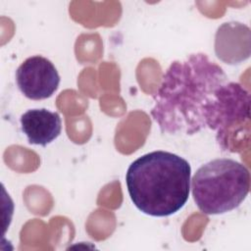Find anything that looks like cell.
<instances>
[{
	"instance_id": "2",
	"label": "cell",
	"mask_w": 251,
	"mask_h": 251,
	"mask_svg": "<svg viewBox=\"0 0 251 251\" xmlns=\"http://www.w3.org/2000/svg\"><path fill=\"white\" fill-rule=\"evenodd\" d=\"M190 164L168 151H153L134 160L126 175L130 200L142 213L168 217L187 202L190 191Z\"/></svg>"
},
{
	"instance_id": "5",
	"label": "cell",
	"mask_w": 251,
	"mask_h": 251,
	"mask_svg": "<svg viewBox=\"0 0 251 251\" xmlns=\"http://www.w3.org/2000/svg\"><path fill=\"white\" fill-rule=\"evenodd\" d=\"M22 131L29 144L45 147L61 133L62 121L60 115L47 109H30L21 118Z\"/></svg>"
},
{
	"instance_id": "1",
	"label": "cell",
	"mask_w": 251,
	"mask_h": 251,
	"mask_svg": "<svg viewBox=\"0 0 251 251\" xmlns=\"http://www.w3.org/2000/svg\"><path fill=\"white\" fill-rule=\"evenodd\" d=\"M153 99L150 114L163 133L192 135L210 128L217 131V141L225 151L235 126L250 122L249 91L230 81L203 53L174 61Z\"/></svg>"
},
{
	"instance_id": "4",
	"label": "cell",
	"mask_w": 251,
	"mask_h": 251,
	"mask_svg": "<svg viewBox=\"0 0 251 251\" xmlns=\"http://www.w3.org/2000/svg\"><path fill=\"white\" fill-rule=\"evenodd\" d=\"M16 81L26 98L42 100L51 97L58 89L60 75L50 60L35 55L25 59L17 69Z\"/></svg>"
},
{
	"instance_id": "3",
	"label": "cell",
	"mask_w": 251,
	"mask_h": 251,
	"mask_svg": "<svg viewBox=\"0 0 251 251\" xmlns=\"http://www.w3.org/2000/svg\"><path fill=\"white\" fill-rule=\"evenodd\" d=\"M190 182L198 209L206 215H219L237 208L245 200L250 173L235 160L220 158L201 166Z\"/></svg>"
}]
</instances>
